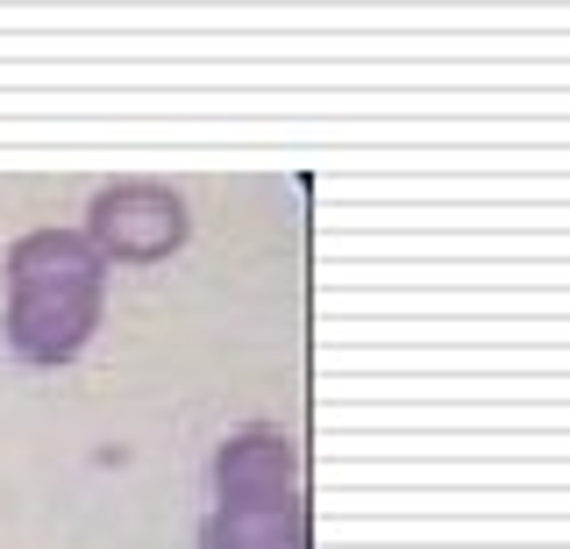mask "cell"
<instances>
[{
	"mask_svg": "<svg viewBox=\"0 0 570 549\" xmlns=\"http://www.w3.org/2000/svg\"><path fill=\"white\" fill-rule=\"evenodd\" d=\"M107 264L79 228H29L8 251V343L22 364H71L100 329Z\"/></svg>",
	"mask_w": 570,
	"mask_h": 549,
	"instance_id": "obj_1",
	"label": "cell"
},
{
	"mask_svg": "<svg viewBox=\"0 0 570 549\" xmlns=\"http://www.w3.org/2000/svg\"><path fill=\"white\" fill-rule=\"evenodd\" d=\"M79 236L94 243L100 264H157L193 236V215H186V200L157 179H115V186L94 193Z\"/></svg>",
	"mask_w": 570,
	"mask_h": 549,
	"instance_id": "obj_2",
	"label": "cell"
},
{
	"mask_svg": "<svg viewBox=\"0 0 570 549\" xmlns=\"http://www.w3.org/2000/svg\"><path fill=\"white\" fill-rule=\"evenodd\" d=\"M214 507H285L299 500V450L285 429H236L214 450Z\"/></svg>",
	"mask_w": 570,
	"mask_h": 549,
	"instance_id": "obj_3",
	"label": "cell"
},
{
	"mask_svg": "<svg viewBox=\"0 0 570 549\" xmlns=\"http://www.w3.org/2000/svg\"><path fill=\"white\" fill-rule=\"evenodd\" d=\"M200 549H307V507H214Z\"/></svg>",
	"mask_w": 570,
	"mask_h": 549,
	"instance_id": "obj_4",
	"label": "cell"
}]
</instances>
